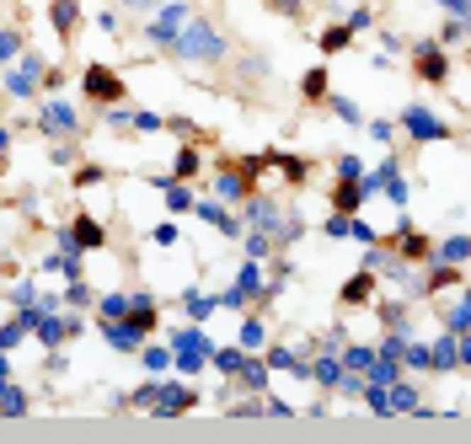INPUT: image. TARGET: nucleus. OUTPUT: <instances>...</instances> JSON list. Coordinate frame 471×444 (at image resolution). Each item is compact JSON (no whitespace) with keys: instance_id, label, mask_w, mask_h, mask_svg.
<instances>
[{"instance_id":"f257e3e1","label":"nucleus","mask_w":471,"mask_h":444,"mask_svg":"<svg viewBox=\"0 0 471 444\" xmlns=\"http://www.w3.org/2000/svg\"><path fill=\"white\" fill-rule=\"evenodd\" d=\"M171 48H177L182 59H220V54H225V38H220L209 22H193L188 33L177 38V43H171Z\"/></svg>"},{"instance_id":"f03ea898","label":"nucleus","mask_w":471,"mask_h":444,"mask_svg":"<svg viewBox=\"0 0 471 444\" xmlns=\"http://www.w3.org/2000/svg\"><path fill=\"white\" fill-rule=\"evenodd\" d=\"M81 91L91 96V102H123V91H129V86H123V75L118 70H108V64H86V75H81Z\"/></svg>"},{"instance_id":"7ed1b4c3","label":"nucleus","mask_w":471,"mask_h":444,"mask_svg":"<svg viewBox=\"0 0 471 444\" xmlns=\"http://www.w3.org/2000/svg\"><path fill=\"white\" fill-rule=\"evenodd\" d=\"M402 129H407L412 140H423V144H429V140H450V123H445V118H434L429 108H407Z\"/></svg>"},{"instance_id":"20e7f679","label":"nucleus","mask_w":471,"mask_h":444,"mask_svg":"<svg viewBox=\"0 0 471 444\" xmlns=\"http://www.w3.org/2000/svg\"><path fill=\"white\" fill-rule=\"evenodd\" d=\"M445 70H450V59H445V48H434V43H423L418 48V81H445Z\"/></svg>"},{"instance_id":"39448f33","label":"nucleus","mask_w":471,"mask_h":444,"mask_svg":"<svg viewBox=\"0 0 471 444\" xmlns=\"http://www.w3.org/2000/svg\"><path fill=\"white\" fill-rule=\"evenodd\" d=\"M193 402H198L193 385H161L156 391V412H188Z\"/></svg>"},{"instance_id":"423d86ee","label":"nucleus","mask_w":471,"mask_h":444,"mask_svg":"<svg viewBox=\"0 0 471 444\" xmlns=\"http://www.w3.org/2000/svg\"><path fill=\"white\" fill-rule=\"evenodd\" d=\"M182 22H188V11H182V6H166V11L150 22V38H156V43H177V27Z\"/></svg>"},{"instance_id":"0eeeda50","label":"nucleus","mask_w":471,"mask_h":444,"mask_svg":"<svg viewBox=\"0 0 471 444\" xmlns=\"http://www.w3.org/2000/svg\"><path fill=\"white\" fill-rule=\"evenodd\" d=\"M359 198H364V182H359V177H343L338 188H332V209H338V215H353V209H359Z\"/></svg>"},{"instance_id":"6e6552de","label":"nucleus","mask_w":471,"mask_h":444,"mask_svg":"<svg viewBox=\"0 0 471 444\" xmlns=\"http://www.w3.org/2000/svg\"><path fill=\"white\" fill-rule=\"evenodd\" d=\"M263 161H268V166H278V171H284V182H295V188L311 177V166H305L300 156H278V150H263Z\"/></svg>"},{"instance_id":"1a4fd4ad","label":"nucleus","mask_w":471,"mask_h":444,"mask_svg":"<svg viewBox=\"0 0 471 444\" xmlns=\"http://www.w3.org/2000/svg\"><path fill=\"white\" fill-rule=\"evenodd\" d=\"M140 337H145V332H140L134 321H108V343L118 353H134V348H140Z\"/></svg>"},{"instance_id":"9d476101","label":"nucleus","mask_w":471,"mask_h":444,"mask_svg":"<svg viewBox=\"0 0 471 444\" xmlns=\"http://www.w3.org/2000/svg\"><path fill=\"white\" fill-rule=\"evenodd\" d=\"M375 295V268H364L359 278H348V284H343V305H364Z\"/></svg>"},{"instance_id":"9b49d317","label":"nucleus","mask_w":471,"mask_h":444,"mask_svg":"<svg viewBox=\"0 0 471 444\" xmlns=\"http://www.w3.org/2000/svg\"><path fill=\"white\" fill-rule=\"evenodd\" d=\"M316 43H322V54H343V48L353 43V27H348V22H332L322 38H316Z\"/></svg>"},{"instance_id":"f8f14e48","label":"nucleus","mask_w":471,"mask_h":444,"mask_svg":"<svg viewBox=\"0 0 471 444\" xmlns=\"http://www.w3.org/2000/svg\"><path fill=\"white\" fill-rule=\"evenodd\" d=\"M75 241H81V252H86V246H102V241H108V230H102L91 215H75Z\"/></svg>"},{"instance_id":"ddd939ff","label":"nucleus","mask_w":471,"mask_h":444,"mask_svg":"<svg viewBox=\"0 0 471 444\" xmlns=\"http://www.w3.org/2000/svg\"><path fill=\"white\" fill-rule=\"evenodd\" d=\"M43 129H59V134H75V113L64 102H49L43 108Z\"/></svg>"},{"instance_id":"4468645a","label":"nucleus","mask_w":471,"mask_h":444,"mask_svg":"<svg viewBox=\"0 0 471 444\" xmlns=\"http://www.w3.org/2000/svg\"><path fill=\"white\" fill-rule=\"evenodd\" d=\"M429 252H434V241H429V236H412V230H402V263H423Z\"/></svg>"},{"instance_id":"2eb2a0df","label":"nucleus","mask_w":471,"mask_h":444,"mask_svg":"<svg viewBox=\"0 0 471 444\" xmlns=\"http://www.w3.org/2000/svg\"><path fill=\"white\" fill-rule=\"evenodd\" d=\"M246 215H252L257 230H278V204H268V198H257V193H252V209H246Z\"/></svg>"},{"instance_id":"dca6fc26","label":"nucleus","mask_w":471,"mask_h":444,"mask_svg":"<svg viewBox=\"0 0 471 444\" xmlns=\"http://www.w3.org/2000/svg\"><path fill=\"white\" fill-rule=\"evenodd\" d=\"M209 364H215L220 375H242V364H246V353H236V348H215L209 353Z\"/></svg>"},{"instance_id":"f3484780","label":"nucleus","mask_w":471,"mask_h":444,"mask_svg":"<svg viewBox=\"0 0 471 444\" xmlns=\"http://www.w3.org/2000/svg\"><path fill=\"white\" fill-rule=\"evenodd\" d=\"M198 220H209V225H215V230H225V236H236V230H242V225H236V220H230L220 204H198Z\"/></svg>"},{"instance_id":"a211bd4d","label":"nucleus","mask_w":471,"mask_h":444,"mask_svg":"<svg viewBox=\"0 0 471 444\" xmlns=\"http://www.w3.org/2000/svg\"><path fill=\"white\" fill-rule=\"evenodd\" d=\"M38 70H43V59H27L22 70L11 75V96H33V75H38Z\"/></svg>"},{"instance_id":"6ab92c4d","label":"nucleus","mask_w":471,"mask_h":444,"mask_svg":"<svg viewBox=\"0 0 471 444\" xmlns=\"http://www.w3.org/2000/svg\"><path fill=\"white\" fill-rule=\"evenodd\" d=\"M242 380L252 385V391H268V364H263V359H252V353H246V364H242Z\"/></svg>"},{"instance_id":"aec40b11","label":"nucleus","mask_w":471,"mask_h":444,"mask_svg":"<svg viewBox=\"0 0 471 444\" xmlns=\"http://www.w3.org/2000/svg\"><path fill=\"white\" fill-rule=\"evenodd\" d=\"M134 300L129 295H102V321H118V316H129Z\"/></svg>"},{"instance_id":"412c9836","label":"nucleus","mask_w":471,"mask_h":444,"mask_svg":"<svg viewBox=\"0 0 471 444\" xmlns=\"http://www.w3.org/2000/svg\"><path fill=\"white\" fill-rule=\"evenodd\" d=\"M300 91H305V102H327V70H311L300 81Z\"/></svg>"},{"instance_id":"4be33fe9","label":"nucleus","mask_w":471,"mask_h":444,"mask_svg":"<svg viewBox=\"0 0 471 444\" xmlns=\"http://www.w3.org/2000/svg\"><path fill=\"white\" fill-rule=\"evenodd\" d=\"M38 337H43V348L64 343V321H54V316H38Z\"/></svg>"},{"instance_id":"5701e85b","label":"nucleus","mask_w":471,"mask_h":444,"mask_svg":"<svg viewBox=\"0 0 471 444\" xmlns=\"http://www.w3.org/2000/svg\"><path fill=\"white\" fill-rule=\"evenodd\" d=\"M49 16H54V27H59V33H70V27H75V0H54Z\"/></svg>"},{"instance_id":"b1692460","label":"nucleus","mask_w":471,"mask_h":444,"mask_svg":"<svg viewBox=\"0 0 471 444\" xmlns=\"http://www.w3.org/2000/svg\"><path fill=\"white\" fill-rule=\"evenodd\" d=\"M311 375H316L322 385H338V380H343V375H338V359H332V353H327V359H316V364H311Z\"/></svg>"},{"instance_id":"393cba45","label":"nucleus","mask_w":471,"mask_h":444,"mask_svg":"<svg viewBox=\"0 0 471 444\" xmlns=\"http://www.w3.org/2000/svg\"><path fill=\"white\" fill-rule=\"evenodd\" d=\"M370 380H375V385H391V380H397V359H391V353H380V364H370Z\"/></svg>"},{"instance_id":"a878e982","label":"nucleus","mask_w":471,"mask_h":444,"mask_svg":"<svg viewBox=\"0 0 471 444\" xmlns=\"http://www.w3.org/2000/svg\"><path fill=\"white\" fill-rule=\"evenodd\" d=\"M220 300H209V295H198V289H188V316H193V321H204L209 311H215Z\"/></svg>"},{"instance_id":"bb28decb","label":"nucleus","mask_w":471,"mask_h":444,"mask_svg":"<svg viewBox=\"0 0 471 444\" xmlns=\"http://www.w3.org/2000/svg\"><path fill=\"white\" fill-rule=\"evenodd\" d=\"M0 407H6V418H22V412H27V397L16 391V385H6V397H0Z\"/></svg>"},{"instance_id":"cd10ccee","label":"nucleus","mask_w":471,"mask_h":444,"mask_svg":"<svg viewBox=\"0 0 471 444\" xmlns=\"http://www.w3.org/2000/svg\"><path fill=\"white\" fill-rule=\"evenodd\" d=\"M242 348H246V353H257V348H263V321H257V316L242 326Z\"/></svg>"},{"instance_id":"c85d7f7f","label":"nucleus","mask_w":471,"mask_h":444,"mask_svg":"<svg viewBox=\"0 0 471 444\" xmlns=\"http://www.w3.org/2000/svg\"><path fill=\"white\" fill-rule=\"evenodd\" d=\"M455 278H460V263H445V268L429 273V289H445V284H455Z\"/></svg>"},{"instance_id":"c756f323","label":"nucleus","mask_w":471,"mask_h":444,"mask_svg":"<svg viewBox=\"0 0 471 444\" xmlns=\"http://www.w3.org/2000/svg\"><path fill=\"white\" fill-rule=\"evenodd\" d=\"M460 359V353H455V343H450V337H445V343H439V348H434V370H450V364H455Z\"/></svg>"},{"instance_id":"7c9ffc66","label":"nucleus","mask_w":471,"mask_h":444,"mask_svg":"<svg viewBox=\"0 0 471 444\" xmlns=\"http://www.w3.org/2000/svg\"><path fill=\"white\" fill-rule=\"evenodd\" d=\"M391 407H418V391L412 385H391Z\"/></svg>"},{"instance_id":"2f4dec72","label":"nucleus","mask_w":471,"mask_h":444,"mask_svg":"<svg viewBox=\"0 0 471 444\" xmlns=\"http://www.w3.org/2000/svg\"><path fill=\"white\" fill-rule=\"evenodd\" d=\"M407 359L418 364V370H434V353L423 348V343H407Z\"/></svg>"},{"instance_id":"473e14b6","label":"nucleus","mask_w":471,"mask_h":444,"mask_svg":"<svg viewBox=\"0 0 471 444\" xmlns=\"http://www.w3.org/2000/svg\"><path fill=\"white\" fill-rule=\"evenodd\" d=\"M70 182H75V188H91V182H102V166H91V161H86V166H81V171H75V177H70Z\"/></svg>"},{"instance_id":"72a5a7b5","label":"nucleus","mask_w":471,"mask_h":444,"mask_svg":"<svg viewBox=\"0 0 471 444\" xmlns=\"http://www.w3.org/2000/svg\"><path fill=\"white\" fill-rule=\"evenodd\" d=\"M375 316H380L386 326H402V305L397 300H380V311H375Z\"/></svg>"},{"instance_id":"f704fd0d","label":"nucleus","mask_w":471,"mask_h":444,"mask_svg":"<svg viewBox=\"0 0 471 444\" xmlns=\"http://www.w3.org/2000/svg\"><path fill=\"white\" fill-rule=\"evenodd\" d=\"M16 54H22V38H16V33H0V59H16Z\"/></svg>"},{"instance_id":"c9c22d12","label":"nucleus","mask_w":471,"mask_h":444,"mask_svg":"<svg viewBox=\"0 0 471 444\" xmlns=\"http://www.w3.org/2000/svg\"><path fill=\"white\" fill-rule=\"evenodd\" d=\"M380 353H391V359H402V353H407V337H402V332H391L386 343H380Z\"/></svg>"},{"instance_id":"e433bc0d","label":"nucleus","mask_w":471,"mask_h":444,"mask_svg":"<svg viewBox=\"0 0 471 444\" xmlns=\"http://www.w3.org/2000/svg\"><path fill=\"white\" fill-rule=\"evenodd\" d=\"M193 166H198V156H193V150H182V156H177V182L193 177Z\"/></svg>"},{"instance_id":"4c0bfd02","label":"nucleus","mask_w":471,"mask_h":444,"mask_svg":"<svg viewBox=\"0 0 471 444\" xmlns=\"http://www.w3.org/2000/svg\"><path fill=\"white\" fill-rule=\"evenodd\" d=\"M332 113H338V118H343V123H359V108H353L348 96H338V102H332Z\"/></svg>"},{"instance_id":"58836bf2","label":"nucleus","mask_w":471,"mask_h":444,"mask_svg":"<svg viewBox=\"0 0 471 444\" xmlns=\"http://www.w3.org/2000/svg\"><path fill=\"white\" fill-rule=\"evenodd\" d=\"M445 257H450V263H460V257H471V241H445Z\"/></svg>"},{"instance_id":"ea45409f","label":"nucleus","mask_w":471,"mask_h":444,"mask_svg":"<svg viewBox=\"0 0 471 444\" xmlns=\"http://www.w3.org/2000/svg\"><path fill=\"white\" fill-rule=\"evenodd\" d=\"M348 364H353V370H370L375 353H370V348H348Z\"/></svg>"},{"instance_id":"a19ab883","label":"nucleus","mask_w":471,"mask_h":444,"mask_svg":"<svg viewBox=\"0 0 471 444\" xmlns=\"http://www.w3.org/2000/svg\"><path fill=\"white\" fill-rule=\"evenodd\" d=\"M439 6H445L450 16H460V22H466V16H471V0H439Z\"/></svg>"},{"instance_id":"79ce46f5","label":"nucleus","mask_w":471,"mask_h":444,"mask_svg":"<svg viewBox=\"0 0 471 444\" xmlns=\"http://www.w3.org/2000/svg\"><path fill=\"white\" fill-rule=\"evenodd\" d=\"M145 364L150 370H166V348H145Z\"/></svg>"},{"instance_id":"37998d69","label":"nucleus","mask_w":471,"mask_h":444,"mask_svg":"<svg viewBox=\"0 0 471 444\" xmlns=\"http://www.w3.org/2000/svg\"><path fill=\"white\" fill-rule=\"evenodd\" d=\"M273 11H284V16H295V11H305V0H273Z\"/></svg>"},{"instance_id":"c03bdc74","label":"nucleus","mask_w":471,"mask_h":444,"mask_svg":"<svg viewBox=\"0 0 471 444\" xmlns=\"http://www.w3.org/2000/svg\"><path fill=\"white\" fill-rule=\"evenodd\" d=\"M455 348H460V359H466V364H471V337H460Z\"/></svg>"},{"instance_id":"a18cd8bd","label":"nucleus","mask_w":471,"mask_h":444,"mask_svg":"<svg viewBox=\"0 0 471 444\" xmlns=\"http://www.w3.org/2000/svg\"><path fill=\"white\" fill-rule=\"evenodd\" d=\"M123 6H134V11H150V0H123Z\"/></svg>"}]
</instances>
